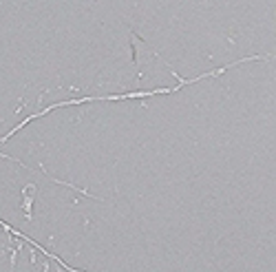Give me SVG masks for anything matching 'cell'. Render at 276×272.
<instances>
[{
    "label": "cell",
    "mask_w": 276,
    "mask_h": 272,
    "mask_svg": "<svg viewBox=\"0 0 276 272\" xmlns=\"http://www.w3.org/2000/svg\"><path fill=\"white\" fill-rule=\"evenodd\" d=\"M237 64H241V60H237V62H232V64H225V67H219V69H214V71H208V73H203V75H197V78H190V80H182V82H177L175 87H168V89H153V91H135V93H119V95H84V98H71V100H62V102H53V104H49V107H44L42 111H38V113H31L29 118H24L20 124H16L11 131H9L7 135H2L0 137V144L2 142H7L11 135H16L20 133L24 127H29V124L33 122V120H40V118H44V115H49L51 111L55 109H64V107H80V104H89V102H115V100H133V98H150V95H166V93H175V91H179L182 87H188V84H197V82H201V80L205 78H217V75H223L228 69H232V67H237Z\"/></svg>",
    "instance_id": "6da1fadb"
},
{
    "label": "cell",
    "mask_w": 276,
    "mask_h": 272,
    "mask_svg": "<svg viewBox=\"0 0 276 272\" xmlns=\"http://www.w3.org/2000/svg\"><path fill=\"white\" fill-rule=\"evenodd\" d=\"M36 190H38V186H33V184L24 186V188L20 190V195H22V208H24V217H27V219H31V217H33V213H31V206H33V195H36Z\"/></svg>",
    "instance_id": "7a4b0ae2"
}]
</instances>
